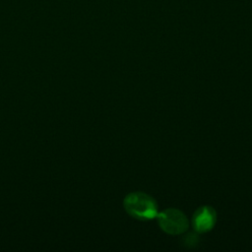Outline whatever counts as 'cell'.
<instances>
[{"label": "cell", "instance_id": "277c9868", "mask_svg": "<svg viewBox=\"0 0 252 252\" xmlns=\"http://www.w3.org/2000/svg\"><path fill=\"white\" fill-rule=\"evenodd\" d=\"M198 242V238H197V235L196 234H189L187 235V237L185 238V243L186 244H190L191 246L193 244H196Z\"/></svg>", "mask_w": 252, "mask_h": 252}, {"label": "cell", "instance_id": "3957f363", "mask_svg": "<svg viewBox=\"0 0 252 252\" xmlns=\"http://www.w3.org/2000/svg\"><path fill=\"white\" fill-rule=\"evenodd\" d=\"M217 220L216 211L210 206L199 208L192 217V225L195 231L204 233L211 230Z\"/></svg>", "mask_w": 252, "mask_h": 252}, {"label": "cell", "instance_id": "7a4b0ae2", "mask_svg": "<svg viewBox=\"0 0 252 252\" xmlns=\"http://www.w3.org/2000/svg\"><path fill=\"white\" fill-rule=\"evenodd\" d=\"M159 227L170 235L181 234L188 228L186 216L177 209H166L157 216Z\"/></svg>", "mask_w": 252, "mask_h": 252}, {"label": "cell", "instance_id": "6da1fadb", "mask_svg": "<svg viewBox=\"0 0 252 252\" xmlns=\"http://www.w3.org/2000/svg\"><path fill=\"white\" fill-rule=\"evenodd\" d=\"M123 204L126 212L134 219L140 220H151L156 219L158 214L156 200L144 192L128 194Z\"/></svg>", "mask_w": 252, "mask_h": 252}]
</instances>
